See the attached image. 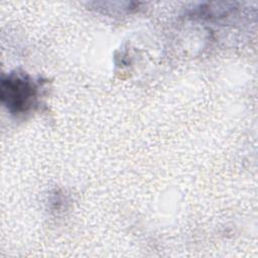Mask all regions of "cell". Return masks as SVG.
I'll return each mask as SVG.
<instances>
[{"instance_id": "6da1fadb", "label": "cell", "mask_w": 258, "mask_h": 258, "mask_svg": "<svg viewBox=\"0 0 258 258\" xmlns=\"http://www.w3.org/2000/svg\"><path fill=\"white\" fill-rule=\"evenodd\" d=\"M1 101L11 113L29 111L37 99L38 86L25 74L12 73L1 81Z\"/></svg>"}]
</instances>
